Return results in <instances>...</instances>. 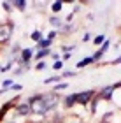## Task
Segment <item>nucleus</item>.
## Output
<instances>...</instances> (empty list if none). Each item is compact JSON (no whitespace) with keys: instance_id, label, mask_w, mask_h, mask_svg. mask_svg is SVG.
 Instances as JSON below:
<instances>
[{"instance_id":"1","label":"nucleus","mask_w":121,"mask_h":123,"mask_svg":"<svg viewBox=\"0 0 121 123\" xmlns=\"http://www.w3.org/2000/svg\"><path fill=\"white\" fill-rule=\"evenodd\" d=\"M26 100H28V104L32 107V114H35V116H46L49 113L47 107H46V104H44V100H42V93L32 95V97H28Z\"/></svg>"},{"instance_id":"2","label":"nucleus","mask_w":121,"mask_h":123,"mask_svg":"<svg viewBox=\"0 0 121 123\" xmlns=\"http://www.w3.org/2000/svg\"><path fill=\"white\" fill-rule=\"evenodd\" d=\"M14 33V23L12 21H5V23H0V48L7 46L11 42V37Z\"/></svg>"},{"instance_id":"3","label":"nucleus","mask_w":121,"mask_h":123,"mask_svg":"<svg viewBox=\"0 0 121 123\" xmlns=\"http://www.w3.org/2000/svg\"><path fill=\"white\" fill-rule=\"evenodd\" d=\"M42 100H44V104H46L47 111H53V109L58 107L62 97H60L58 93H54V92H47V93H42Z\"/></svg>"},{"instance_id":"4","label":"nucleus","mask_w":121,"mask_h":123,"mask_svg":"<svg viewBox=\"0 0 121 123\" xmlns=\"http://www.w3.org/2000/svg\"><path fill=\"white\" fill-rule=\"evenodd\" d=\"M95 95H97V92H95V90L77 92V93H75V102H77L79 105H88L93 98H95Z\"/></svg>"},{"instance_id":"5","label":"nucleus","mask_w":121,"mask_h":123,"mask_svg":"<svg viewBox=\"0 0 121 123\" xmlns=\"http://www.w3.org/2000/svg\"><path fill=\"white\" fill-rule=\"evenodd\" d=\"M114 85H109V86H104V88H100V92L97 93V97L100 98V100H104V102H111V100L114 98Z\"/></svg>"},{"instance_id":"6","label":"nucleus","mask_w":121,"mask_h":123,"mask_svg":"<svg viewBox=\"0 0 121 123\" xmlns=\"http://www.w3.org/2000/svg\"><path fill=\"white\" fill-rule=\"evenodd\" d=\"M14 111H16V114H18V116H23V118H28V116L32 114V107H30L28 100H25V102H19V104L14 107Z\"/></svg>"},{"instance_id":"7","label":"nucleus","mask_w":121,"mask_h":123,"mask_svg":"<svg viewBox=\"0 0 121 123\" xmlns=\"http://www.w3.org/2000/svg\"><path fill=\"white\" fill-rule=\"evenodd\" d=\"M34 51H35L34 48H25L23 51H21V55H19L21 63H23V65H28V63H30V60L34 58Z\"/></svg>"},{"instance_id":"8","label":"nucleus","mask_w":121,"mask_h":123,"mask_svg":"<svg viewBox=\"0 0 121 123\" xmlns=\"http://www.w3.org/2000/svg\"><path fill=\"white\" fill-rule=\"evenodd\" d=\"M49 25L54 26V30H62L63 28V19L60 18V16H49Z\"/></svg>"},{"instance_id":"9","label":"nucleus","mask_w":121,"mask_h":123,"mask_svg":"<svg viewBox=\"0 0 121 123\" xmlns=\"http://www.w3.org/2000/svg\"><path fill=\"white\" fill-rule=\"evenodd\" d=\"M51 44H53V41H49L47 37H44L40 42H37V44H35V48H34V49H35V51H40V49H51Z\"/></svg>"},{"instance_id":"10","label":"nucleus","mask_w":121,"mask_h":123,"mask_svg":"<svg viewBox=\"0 0 121 123\" xmlns=\"http://www.w3.org/2000/svg\"><path fill=\"white\" fill-rule=\"evenodd\" d=\"M51 49H40V51H35V55H34V60L35 62H42L46 56H51Z\"/></svg>"},{"instance_id":"11","label":"nucleus","mask_w":121,"mask_h":123,"mask_svg":"<svg viewBox=\"0 0 121 123\" xmlns=\"http://www.w3.org/2000/svg\"><path fill=\"white\" fill-rule=\"evenodd\" d=\"M75 104H77V102H75V93H70V95H67V97H63V105L67 109L74 107Z\"/></svg>"},{"instance_id":"12","label":"nucleus","mask_w":121,"mask_h":123,"mask_svg":"<svg viewBox=\"0 0 121 123\" xmlns=\"http://www.w3.org/2000/svg\"><path fill=\"white\" fill-rule=\"evenodd\" d=\"M91 63H95L93 58L91 56H86V58H82V60H79L77 63H75V69H82V67H88V65H91Z\"/></svg>"},{"instance_id":"13","label":"nucleus","mask_w":121,"mask_h":123,"mask_svg":"<svg viewBox=\"0 0 121 123\" xmlns=\"http://www.w3.org/2000/svg\"><path fill=\"white\" fill-rule=\"evenodd\" d=\"M60 81H62V74H54L51 77H46V79H44V85H58Z\"/></svg>"},{"instance_id":"14","label":"nucleus","mask_w":121,"mask_h":123,"mask_svg":"<svg viewBox=\"0 0 121 123\" xmlns=\"http://www.w3.org/2000/svg\"><path fill=\"white\" fill-rule=\"evenodd\" d=\"M62 9H63V2H62V0H56V2L51 4V11L54 12V16H58V12H60Z\"/></svg>"},{"instance_id":"15","label":"nucleus","mask_w":121,"mask_h":123,"mask_svg":"<svg viewBox=\"0 0 121 123\" xmlns=\"http://www.w3.org/2000/svg\"><path fill=\"white\" fill-rule=\"evenodd\" d=\"M75 30H77V26H75L74 23H65L63 28L60 30V32H62V33H72V32H75Z\"/></svg>"},{"instance_id":"16","label":"nucleus","mask_w":121,"mask_h":123,"mask_svg":"<svg viewBox=\"0 0 121 123\" xmlns=\"http://www.w3.org/2000/svg\"><path fill=\"white\" fill-rule=\"evenodd\" d=\"M30 39H32V41H35V42H40L42 41V30H34V32H32L30 33Z\"/></svg>"},{"instance_id":"17","label":"nucleus","mask_w":121,"mask_h":123,"mask_svg":"<svg viewBox=\"0 0 121 123\" xmlns=\"http://www.w3.org/2000/svg\"><path fill=\"white\" fill-rule=\"evenodd\" d=\"M12 7H16L18 11L23 12V11L26 9V2H25V0H14V2H12Z\"/></svg>"},{"instance_id":"18","label":"nucleus","mask_w":121,"mask_h":123,"mask_svg":"<svg viewBox=\"0 0 121 123\" xmlns=\"http://www.w3.org/2000/svg\"><path fill=\"white\" fill-rule=\"evenodd\" d=\"M107 39H105V35H104V33H100V35H95V39H93V44H95V46H102L104 42H105Z\"/></svg>"},{"instance_id":"19","label":"nucleus","mask_w":121,"mask_h":123,"mask_svg":"<svg viewBox=\"0 0 121 123\" xmlns=\"http://www.w3.org/2000/svg\"><path fill=\"white\" fill-rule=\"evenodd\" d=\"M67 88H69V83H58V85H54L53 92H54V93H58V92H63V90H67Z\"/></svg>"},{"instance_id":"20","label":"nucleus","mask_w":121,"mask_h":123,"mask_svg":"<svg viewBox=\"0 0 121 123\" xmlns=\"http://www.w3.org/2000/svg\"><path fill=\"white\" fill-rule=\"evenodd\" d=\"M12 65H14V60H9L5 65L0 67V72H9V70H12Z\"/></svg>"},{"instance_id":"21","label":"nucleus","mask_w":121,"mask_h":123,"mask_svg":"<svg viewBox=\"0 0 121 123\" xmlns=\"http://www.w3.org/2000/svg\"><path fill=\"white\" fill-rule=\"evenodd\" d=\"M12 86H14V81L12 79H4L2 81V88H4V90H11Z\"/></svg>"},{"instance_id":"22","label":"nucleus","mask_w":121,"mask_h":123,"mask_svg":"<svg viewBox=\"0 0 121 123\" xmlns=\"http://www.w3.org/2000/svg\"><path fill=\"white\" fill-rule=\"evenodd\" d=\"M104 55H105V53H104V51H100V49H98V51H95V55H93V62H100L102 58H104Z\"/></svg>"},{"instance_id":"23","label":"nucleus","mask_w":121,"mask_h":123,"mask_svg":"<svg viewBox=\"0 0 121 123\" xmlns=\"http://www.w3.org/2000/svg\"><path fill=\"white\" fill-rule=\"evenodd\" d=\"M34 69H35V70H39V72H40V70H44V69H46V62H44V60H42V62H37Z\"/></svg>"},{"instance_id":"24","label":"nucleus","mask_w":121,"mask_h":123,"mask_svg":"<svg viewBox=\"0 0 121 123\" xmlns=\"http://www.w3.org/2000/svg\"><path fill=\"white\" fill-rule=\"evenodd\" d=\"M62 67H63V62H62V60H58V62H53V69H54V70H60Z\"/></svg>"},{"instance_id":"25","label":"nucleus","mask_w":121,"mask_h":123,"mask_svg":"<svg viewBox=\"0 0 121 123\" xmlns=\"http://www.w3.org/2000/svg\"><path fill=\"white\" fill-rule=\"evenodd\" d=\"M109 48H111V41H105V42H104L102 46H100V51H104V53H105Z\"/></svg>"},{"instance_id":"26","label":"nucleus","mask_w":121,"mask_h":123,"mask_svg":"<svg viewBox=\"0 0 121 123\" xmlns=\"http://www.w3.org/2000/svg\"><path fill=\"white\" fill-rule=\"evenodd\" d=\"M56 35H58V30H51V32H49L46 37L49 39V41H53V39H56Z\"/></svg>"},{"instance_id":"27","label":"nucleus","mask_w":121,"mask_h":123,"mask_svg":"<svg viewBox=\"0 0 121 123\" xmlns=\"http://www.w3.org/2000/svg\"><path fill=\"white\" fill-rule=\"evenodd\" d=\"M2 7H4V11H5V12H9V11H11V7H12V2H2Z\"/></svg>"},{"instance_id":"28","label":"nucleus","mask_w":121,"mask_h":123,"mask_svg":"<svg viewBox=\"0 0 121 123\" xmlns=\"http://www.w3.org/2000/svg\"><path fill=\"white\" fill-rule=\"evenodd\" d=\"M74 76H75L74 70H65V72H62V77H74Z\"/></svg>"},{"instance_id":"29","label":"nucleus","mask_w":121,"mask_h":123,"mask_svg":"<svg viewBox=\"0 0 121 123\" xmlns=\"http://www.w3.org/2000/svg\"><path fill=\"white\" fill-rule=\"evenodd\" d=\"M70 56H72L70 53H63V55H62V62H67V60H70Z\"/></svg>"},{"instance_id":"30","label":"nucleus","mask_w":121,"mask_h":123,"mask_svg":"<svg viewBox=\"0 0 121 123\" xmlns=\"http://www.w3.org/2000/svg\"><path fill=\"white\" fill-rule=\"evenodd\" d=\"M11 90H14V92H21V90H23V86H21V85H16V83H14V86L11 88Z\"/></svg>"},{"instance_id":"31","label":"nucleus","mask_w":121,"mask_h":123,"mask_svg":"<svg viewBox=\"0 0 121 123\" xmlns=\"http://www.w3.org/2000/svg\"><path fill=\"white\" fill-rule=\"evenodd\" d=\"M51 58H53V62H58V60H62V56H60L58 53H53V55H51Z\"/></svg>"},{"instance_id":"32","label":"nucleus","mask_w":121,"mask_h":123,"mask_svg":"<svg viewBox=\"0 0 121 123\" xmlns=\"http://www.w3.org/2000/svg\"><path fill=\"white\" fill-rule=\"evenodd\" d=\"M121 63V56H118V58H114L112 62H111V65H119Z\"/></svg>"},{"instance_id":"33","label":"nucleus","mask_w":121,"mask_h":123,"mask_svg":"<svg viewBox=\"0 0 121 123\" xmlns=\"http://www.w3.org/2000/svg\"><path fill=\"white\" fill-rule=\"evenodd\" d=\"M90 39H91L90 33H84V35H82V42H90Z\"/></svg>"},{"instance_id":"34","label":"nucleus","mask_w":121,"mask_h":123,"mask_svg":"<svg viewBox=\"0 0 121 123\" xmlns=\"http://www.w3.org/2000/svg\"><path fill=\"white\" fill-rule=\"evenodd\" d=\"M37 123H53V121H47V120H40V121H37Z\"/></svg>"},{"instance_id":"35","label":"nucleus","mask_w":121,"mask_h":123,"mask_svg":"<svg viewBox=\"0 0 121 123\" xmlns=\"http://www.w3.org/2000/svg\"><path fill=\"white\" fill-rule=\"evenodd\" d=\"M2 123H18V121H2Z\"/></svg>"},{"instance_id":"36","label":"nucleus","mask_w":121,"mask_h":123,"mask_svg":"<svg viewBox=\"0 0 121 123\" xmlns=\"http://www.w3.org/2000/svg\"><path fill=\"white\" fill-rule=\"evenodd\" d=\"M74 123H81V121H74Z\"/></svg>"}]
</instances>
